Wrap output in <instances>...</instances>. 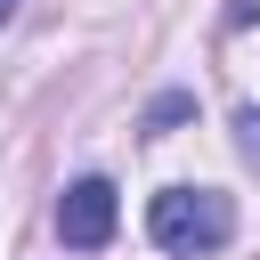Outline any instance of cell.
Segmentation results:
<instances>
[{
    "instance_id": "obj_3",
    "label": "cell",
    "mask_w": 260,
    "mask_h": 260,
    "mask_svg": "<svg viewBox=\"0 0 260 260\" xmlns=\"http://www.w3.org/2000/svg\"><path fill=\"white\" fill-rule=\"evenodd\" d=\"M236 146H244V162L260 171V106H244V114H236Z\"/></svg>"
},
{
    "instance_id": "obj_1",
    "label": "cell",
    "mask_w": 260,
    "mask_h": 260,
    "mask_svg": "<svg viewBox=\"0 0 260 260\" xmlns=\"http://www.w3.org/2000/svg\"><path fill=\"white\" fill-rule=\"evenodd\" d=\"M146 236L162 252H179V260H203V252H219L236 236V203L219 187H162L146 203Z\"/></svg>"
},
{
    "instance_id": "obj_4",
    "label": "cell",
    "mask_w": 260,
    "mask_h": 260,
    "mask_svg": "<svg viewBox=\"0 0 260 260\" xmlns=\"http://www.w3.org/2000/svg\"><path fill=\"white\" fill-rule=\"evenodd\" d=\"M8 16H16V0H0V24H8Z\"/></svg>"
},
{
    "instance_id": "obj_2",
    "label": "cell",
    "mask_w": 260,
    "mask_h": 260,
    "mask_svg": "<svg viewBox=\"0 0 260 260\" xmlns=\"http://www.w3.org/2000/svg\"><path fill=\"white\" fill-rule=\"evenodd\" d=\"M114 228H122L114 179H73V187L57 195V244H65V252H98Z\"/></svg>"
}]
</instances>
